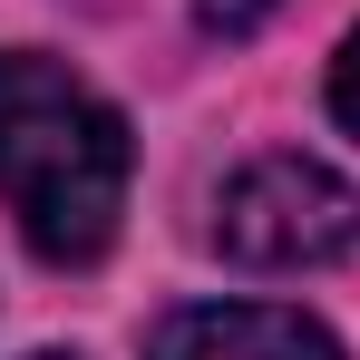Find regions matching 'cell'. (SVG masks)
<instances>
[{
	"instance_id": "obj_1",
	"label": "cell",
	"mask_w": 360,
	"mask_h": 360,
	"mask_svg": "<svg viewBox=\"0 0 360 360\" xmlns=\"http://www.w3.org/2000/svg\"><path fill=\"white\" fill-rule=\"evenodd\" d=\"M127 176H136V146L117 108L78 68L39 49H0V205L20 214L30 253L59 273L98 263L117 243Z\"/></svg>"
},
{
	"instance_id": "obj_2",
	"label": "cell",
	"mask_w": 360,
	"mask_h": 360,
	"mask_svg": "<svg viewBox=\"0 0 360 360\" xmlns=\"http://www.w3.org/2000/svg\"><path fill=\"white\" fill-rule=\"evenodd\" d=\"M205 243L243 273H331L360 253V185L321 156H253L214 185Z\"/></svg>"
},
{
	"instance_id": "obj_3",
	"label": "cell",
	"mask_w": 360,
	"mask_h": 360,
	"mask_svg": "<svg viewBox=\"0 0 360 360\" xmlns=\"http://www.w3.org/2000/svg\"><path fill=\"white\" fill-rule=\"evenodd\" d=\"M146 360H351L292 302H185L156 321Z\"/></svg>"
},
{
	"instance_id": "obj_4",
	"label": "cell",
	"mask_w": 360,
	"mask_h": 360,
	"mask_svg": "<svg viewBox=\"0 0 360 360\" xmlns=\"http://www.w3.org/2000/svg\"><path fill=\"white\" fill-rule=\"evenodd\" d=\"M292 0H195V30L205 39H253V30H273Z\"/></svg>"
},
{
	"instance_id": "obj_5",
	"label": "cell",
	"mask_w": 360,
	"mask_h": 360,
	"mask_svg": "<svg viewBox=\"0 0 360 360\" xmlns=\"http://www.w3.org/2000/svg\"><path fill=\"white\" fill-rule=\"evenodd\" d=\"M331 117L360 136V30L341 39V59H331Z\"/></svg>"
},
{
	"instance_id": "obj_6",
	"label": "cell",
	"mask_w": 360,
	"mask_h": 360,
	"mask_svg": "<svg viewBox=\"0 0 360 360\" xmlns=\"http://www.w3.org/2000/svg\"><path fill=\"white\" fill-rule=\"evenodd\" d=\"M30 360H78V351H30Z\"/></svg>"
}]
</instances>
